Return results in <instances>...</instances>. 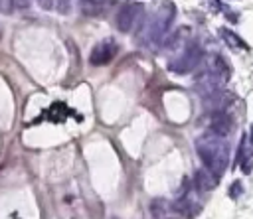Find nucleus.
<instances>
[{"mask_svg":"<svg viewBox=\"0 0 253 219\" xmlns=\"http://www.w3.org/2000/svg\"><path fill=\"white\" fill-rule=\"evenodd\" d=\"M190 41V28H178L174 34H168L162 41V45L168 49V51H174L178 53L180 49H184V45Z\"/></svg>","mask_w":253,"mask_h":219,"instance_id":"nucleus-8","label":"nucleus"},{"mask_svg":"<svg viewBox=\"0 0 253 219\" xmlns=\"http://www.w3.org/2000/svg\"><path fill=\"white\" fill-rule=\"evenodd\" d=\"M196 154L204 162V168L211 170L215 176H221L229 164V144L223 136L206 132L196 140Z\"/></svg>","mask_w":253,"mask_h":219,"instance_id":"nucleus-1","label":"nucleus"},{"mask_svg":"<svg viewBox=\"0 0 253 219\" xmlns=\"http://www.w3.org/2000/svg\"><path fill=\"white\" fill-rule=\"evenodd\" d=\"M237 166L241 168L243 174H251L253 172V150L245 148L243 154H241V158H239V162H237Z\"/></svg>","mask_w":253,"mask_h":219,"instance_id":"nucleus-13","label":"nucleus"},{"mask_svg":"<svg viewBox=\"0 0 253 219\" xmlns=\"http://www.w3.org/2000/svg\"><path fill=\"white\" fill-rule=\"evenodd\" d=\"M200 61H202V47H200V43L196 39H190L184 45V49H180L178 55L170 61L168 67L176 75H188L200 65Z\"/></svg>","mask_w":253,"mask_h":219,"instance_id":"nucleus-3","label":"nucleus"},{"mask_svg":"<svg viewBox=\"0 0 253 219\" xmlns=\"http://www.w3.org/2000/svg\"><path fill=\"white\" fill-rule=\"evenodd\" d=\"M117 53V43L113 39H105V41H99L91 53H89V63L91 65H107Z\"/></svg>","mask_w":253,"mask_h":219,"instance_id":"nucleus-5","label":"nucleus"},{"mask_svg":"<svg viewBox=\"0 0 253 219\" xmlns=\"http://www.w3.org/2000/svg\"><path fill=\"white\" fill-rule=\"evenodd\" d=\"M109 2H115V0H79V6L85 16H99V14H103V10Z\"/></svg>","mask_w":253,"mask_h":219,"instance_id":"nucleus-10","label":"nucleus"},{"mask_svg":"<svg viewBox=\"0 0 253 219\" xmlns=\"http://www.w3.org/2000/svg\"><path fill=\"white\" fill-rule=\"evenodd\" d=\"M14 4H16V8H22V10H26V8H30L32 0H14Z\"/></svg>","mask_w":253,"mask_h":219,"instance_id":"nucleus-18","label":"nucleus"},{"mask_svg":"<svg viewBox=\"0 0 253 219\" xmlns=\"http://www.w3.org/2000/svg\"><path fill=\"white\" fill-rule=\"evenodd\" d=\"M14 8H16L14 0H0V12L2 14H12Z\"/></svg>","mask_w":253,"mask_h":219,"instance_id":"nucleus-16","label":"nucleus"},{"mask_svg":"<svg viewBox=\"0 0 253 219\" xmlns=\"http://www.w3.org/2000/svg\"><path fill=\"white\" fill-rule=\"evenodd\" d=\"M219 183V176H215L211 170L208 168H200L196 170V176H194V187L198 191H211L215 189Z\"/></svg>","mask_w":253,"mask_h":219,"instance_id":"nucleus-7","label":"nucleus"},{"mask_svg":"<svg viewBox=\"0 0 253 219\" xmlns=\"http://www.w3.org/2000/svg\"><path fill=\"white\" fill-rule=\"evenodd\" d=\"M142 14H144V8H142L140 4H136V2L123 4V6L119 8V12H117V18H115L117 30H119L121 34H128V32L134 28V24L140 22Z\"/></svg>","mask_w":253,"mask_h":219,"instance_id":"nucleus-4","label":"nucleus"},{"mask_svg":"<svg viewBox=\"0 0 253 219\" xmlns=\"http://www.w3.org/2000/svg\"><path fill=\"white\" fill-rule=\"evenodd\" d=\"M73 2H75V0H55L53 8L57 10V14H61V16H67V14L71 12V8H73Z\"/></svg>","mask_w":253,"mask_h":219,"instance_id":"nucleus-14","label":"nucleus"},{"mask_svg":"<svg viewBox=\"0 0 253 219\" xmlns=\"http://www.w3.org/2000/svg\"><path fill=\"white\" fill-rule=\"evenodd\" d=\"M170 211H172V209H170V203H166L164 199H154V201L150 203V213H152L154 219H166V215H168Z\"/></svg>","mask_w":253,"mask_h":219,"instance_id":"nucleus-12","label":"nucleus"},{"mask_svg":"<svg viewBox=\"0 0 253 219\" xmlns=\"http://www.w3.org/2000/svg\"><path fill=\"white\" fill-rule=\"evenodd\" d=\"M174 16H176V6L170 2V0H164L160 4V8L156 10V14L144 24V28L140 30L138 34V41L144 43V45H152V47H158L162 45L164 37L168 36V30L174 22Z\"/></svg>","mask_w":253,"mask_h":219,"instance_id":"nucleus-2","label":"nucleus"},{"mask_svg":"<svg viewBox=\"0 0 253 219\" xmlns=\"http://www.w3.org/2000/svg\"><path fill=\"white\" fill-rule=\"evenodd\" d=\"M36 2L42 10H53V4H55V0H36Z\"/></svg>","mask_w":253,"mask_h":219,"instance_id":"nucleus-17","label":"nucleus"},{"mask_svg":"<svg viewBox=\"0 0 253 219\" xmlns=\"http://www.w3.org/2000/svg\"><path fill=\"white\" fill-rule=\"evenodd\" d=\"M241 193H243V185H241V182H239V180H235V182L229 185V189H227V195H229L231 199H237Z\"/></svg>","mask_w":253,"mask_h":219,"instance_id":"nucleus-15","label":"nucleus"},{"mask_svg":"<svg viewBox=\"0 0 253 219\" xmlns=\"http://www.w3.org/2000/svg\"><path fill=\"white\" fill-rule=\"evenodd\" d=\"M170 209L178 215H184V217H194L196 213H200V205L196 201H192L190 193L186 195H178V199L170 205Z\"/></svg>","mask_w":253,"mask_h":219,"instance_id":"nucleus-9","label":"nucleus"},{"mask_svg":"<svg viewBox=\"0 0 253 219\" xmlns=\"http://www.w3.org/2000/svg\"><path fill=\"white\" fill-rule=\"evenodd\" d=\"M249 144H251V148H253V124H251V132H249Z\"/></svg>","mask_w":253,"mask_h":219,"instance_id":"nucleus-19","label":"nucleus"},{"mask_svg":"<svg viewBox=\"0 0 253 219\" xmlns=\"http://www.w3.org/2000/svg\"><path fill=\"white\" fill-rule=\"evenodd\" d=\"M231 118L227 116L225 110H211V116H210V132L217 134V136H227L231 134Z\"/></svg>","mask_w":253,"mask_h":219,"instance_id":"nucleus-6","label":"nucleus"},{"mask_svg":"<svg viewBox=\"0 0 253 219\" xmlns=\"http://www.w3.org/2000/svg\"><path fill=\"white\" fill-rule=\"evenodd\" d=\"M219 34H221L223 41H225L231 49H247V43H245L235 32H231L229 28H219Z\"/></svg>","mask_w":253,"mask_h":219,"instance_id":"nucleus-11","label":"nucleus"}]
</instances>
